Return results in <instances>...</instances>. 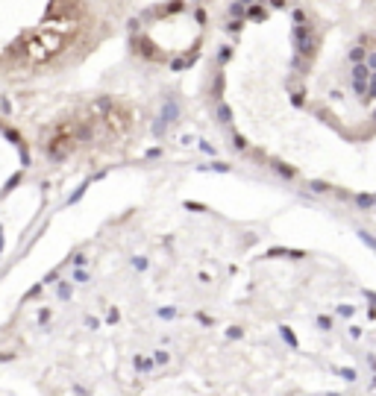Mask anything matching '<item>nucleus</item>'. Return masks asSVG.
<instances>
[{"instance_id": "obj_1", "label": "nucleus", "mask_w": 376, "mask_h": 396, "mask_svg": "<svg viewBox=\"0 0 376 396\" xmlns=\"http://www.w3.org/2000/svg\"><path fill=\"white\" fill-rule=\"evenodd\" d=\"M129 0H0V85L21 88L82 68L126 21Z\"/></svg>"}]
</instances>
